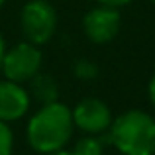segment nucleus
Instances as JSON below:
<instances>
[{
	"mask_svg": "<svg viewBox=\"0 0 155 155\" xmlns=\"http://www.w3.org/2000/svg\"><path fill=\"white\" fill-rule=\"evenodd\" d=\"M73 114L71 108L55 100L49 104H41V108L30 118L26 128L28 143L38 153H51L65 149V145L73 137Z\"/></svg>",
	"mask_w": 155,
	"mask_h": 155,
	"instance_id": "nucleus-1",
	"label": "nucleus"
},
{
	"mask_svg": "<svg viewBox=\"0 0 155 155\" xmlns=\"http://www.w3.org/2000/svg\"><path fill=\"white\" fill-rule=\"evenodd\" d=\"M106 140L124 155H155V118L143 110L120 114Z\"/></svg>",
	"mask_w": 155,
	"mask_h": 155,
	"instance_id": "nucleus-2",
	"label": "nucleus"
},
{
	"mask_svg": "<svg viewBox=\"0 0 155 155\" xmlns=\"http://www.w3.org/2000/svg\"><path fill=\"white\" fill-rule=\"evenodd\" d=\"M20 28L26 41L43 45L57 30V12L47 0H30L20 12Z\"/></svg>",
	"mask_w": 155,
	"mask_h": 155,
	"instance_id": "nucleus-3",
	"label": "nucleus"
},
{
	"mask_svg": "<svg viewBox=\"0 0 155 155\" xmlns=\"http://www.w3.org/2000/svg\"><path fill=\"white\" fill-rule=\"evenodd\" d=\"M39 69H41V51L34 43L22 41L12 49L4 51L0 71L4 73L8 81H14L20 84L30 83L39 73Z\"/></svg>",
	"mask_w": 155,
	"mask_h": 155,
	"instance_id": "nucleus-4",
	"label": "nucleus"
},
{
	"mask_svg": "<svg viewBox=\"0 0 155 155\" xmlns=\"http://www.w3.org/2000/svg\"><path fill=\"white\" fill-rule=\"evenodd\" d=\"M120 24H122V16L118 12V8L98 4L96 8H92L84 14L83 30L84 35L92 43H108L120 31Z\"/></svg>",
	"mask_w": 155,
	"mask_h": 155,
	"instance_id": "nucleus-5",
	"label": "nucleus"
},
{
	"mask_svg": "<svg viewBox=\"0 0 155 155\" xmlns=\"http://www.w3.org/2000/svg\"><path fill=\"white\" fill-rule=\"evenodd\" d=\"M71 114H73L75 128L83 130L84 134H92V136H100V134L108 132L110 126H112V120H114L108 104L98 98L81 100L71 110Z\"/></svg>",
	"mask_w": 155,
	"mask_h": 155,
	"instance_id": "nucleus-6",
	"label": "nucleus"
},
{
	"mask_svg": "<svg viewBox=\"0 0 155 155\" xmlns=\"http://www.w3.org/2000/svg\"><path fill=\"white\" fill-rule=\"evenodd\" d=\"M30 110V92L14 81H0V122H16Z\"/></svg>",
	"mask_w": 155,
	"mask_h": 155,
	"instance_id": "nucleus-7",
	"label": "nucleus"
},
{
	"mask_svg": "<svg viewBox=\"0 0 155 155\" xmlns=\"http://www.w3.org/2000/svg\"><path fill=\"white\" fill-rule=\"evenodd\" d=\"M30 94L38 100L39 104H49L57 100L59 94V87H57V81L51 75L45 73H38L34 79L30 81Z\"/></svg>",
	"mask_w": 155,
	"mask_h": 155,
	"instance_id": "nucleus-8",
	"label": "nucleus"
},
{
	"mask_svg": "<svg viewBox=\"0 0 155 155\" xmlns=\"http://www.w3.org/2000/svg\"><path fill=\"white\" fill-rule=\"evenodd\" d=\"M104 143H106V137L88 134V136L81 137V140L75 143V147H73V155H102Z\"/></svg>",
	"mask_w": 155,
	"mask_h": 155,
	"instance_id": "nucleus-9",
	"label": "nucleus"
},
{
	"mask_svg": "<svg viewBox=\"0 0 155 155\" xmlns=\"http://www.w3.org/2000/svg\"><path fill=\"white\" fill-rule=\"evenodd\" d=\"M75 75L79 77L81 81H92L98 75V67L94 63H91L88 59H81L75 63Z\"/></svg>",
	"mask_w": 155,
	"mask_h": 155,
	"instance_id": "nucleus-10",
	"label": "nucleus"
},
{
	"mask_svg": "<svg viewBox=\"0 0 155 155\" xmlns=\"http://www.w3.org/2000/svg\"><path fill=\"white\" fill-rule=\"evenodd\" d=\"M14 147V134L6 122H0V155H10Z\"/></svg>",
	"mask_w": 155,
	"mask_h": 155,
	"instance_id": "nucleus-11",
	"label": "nucleus"
},
{
	"mask_svg": "<svg viewBox=\"0 0 155 155\" xmlns=\"http://www.w3.org/2000/svg\"><path fill=\"white\" fill-rule=\"evenodd\" d=\"M98 4H104V6H114V8H120V6H126L130 4L132 0H96Z\"/></svg>",
	"mask_w": 155,
	"mask_h": 155,
	"instance_id": "nucleus-12",
	"label": "nucleus"
},
{
	"mask_svg": "<svg viewBox=\"0 0 155 155\" xmlns=\"http://www.w3.org/2000/svg\"><path fill=\"white\" fill-rule=\"evenodd\" d=\"M147 92H149V100H151V104H153V108H155V75L151 77V81H149Z\"/></svg>",
	"mask_w": 155,
	"mask_h": 155,
	"instance_id": "nucleus-13",
	"label": "nucleus"
},
{
	"mask_svg": "<svg viewBox=\"0 0 155 155\" xmlns=\"http://www.w3.org/2000/svg\"><path fill=\"white\" fill-rule=\"evenodd\" d=\"M4 51H6V45H4V38L0 34V67H2V57H4Z\"/></svg>",
	"mask_w": 155,
	"mask_h": 155,
	"instance_id": "nucleus-14",
	"label": "nucleus"
},
{
	"mask_svg": "<svg viewBox=\"0 0 155 155\" xmlns=\"http://www.w3.org/2000/svg\"><path fill=\"white\" fill-rule=\"evenodd\" d=\"M45 155H73V151H67V149H59V151H51Z\"/></svg>",
	"mask_w": 155,
	"mask_h": 155,
	"instance_id": "nucleus-15",
	"label": "nucleus"
},
{
	"mask_svg": "<svg viewBox=\"0 0 155 155\" xmlns=\"http://www.w3.org/2000/svg\"><path fill=\"white\" fill-rule=\"evenodd\" d=\"M4 2H6V0H0V8H2V6H4Z\"/></svg>",
	"mask_w": 155,
	"mask_h": 155,
	"instance_id": "nucleus-16",
	"label": "nucleus"
},
{
	"mask_svg": "<svg viewBox=\"0 0 155 155\" xmlns=\"http://www.w3.org/2000/svg\"><path fill=\"white\" fill-rule=\"evenodd\" d=\"M153 2H155V0H153Z\"/></svg>",
	"mask_w": 155,
	"mask_h": 155,
	"instance_id": "nucleus-17",
	"label": "nucleus"
}]
</instances>
